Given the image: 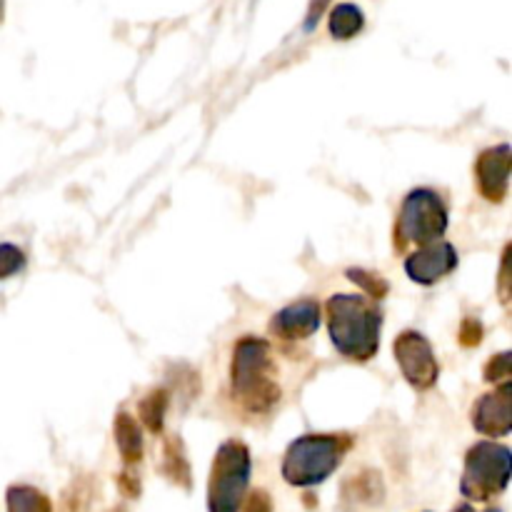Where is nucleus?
I'll use <instances>...</instances> for the list:
<instances>
[{"instance_id":"1","label":"nucleus","mask_w":512,"mask_h":512,"mask_svg":"<svg viewBox=\"0 0 512 512\" xmlns=\"http://www.w3.org/2000/svg\"><path fill=\"white\" fill-rule=\"evenodd\" d=\"M330 340L345 358L368 360L378 353L380 320L378 310L360 295L338 293L328 300Z\"/></svg>"},{"instance_id":"2","label":"nucleus","mask_w":512,"mask_h":512,"mask_svg":"<svg viewBox=\"0 0 512 512\" xmlns=\"http://www.w3.org/2000/svg\"><path fill=\"white\" fill-rule=\"evenodd\" d=\"M348 438L340 435H303L288 448L283 460L285 483L295 488H315L325 483L343 463Z\"/></svg>"},{"instance_id":"3","label":"nucleus","mask_w":512,"mask_h":512,"mask_svg":"<svg viewBox=\"0 0 512 512\" xmlns=\"http://www.w3.org/2000/svg\"><path fill=\"white\" fill-rule=\"evenodd\" d=\"M250 453L240 440H228L215 455L208 483V512H240L248 495Z\"/></svg>"},{"instance_id":"4","label":"nucleus","mask_w":512,"mask_h":512,"mask_svg":"<svg viewBox=\"0 0 512 512\" xmlns=\"http://www.w3.org/2000/svg\"><path fill=\"white\" fill-rule=\"evenodd\" d=\"M268 370V343L258 338L240 340L233 358V385L250 410H268L278 400V388L268 380Z\"/></svg>"},{"instance_id":"5","label":"nucleus","mask_w":512,"mask_h":512,"mask_svg":"<svg viewBox=\"0 0 512 512\" xmlns=\"http://www.w3.org/2000/svg\"><path fill=\"white\" fill-rule=\"evenodd\" d=\"M510 483V450L505 445L478 443L468 450L460 493L473 503H485Z\"/></svg>"},{"instance_id":"6","label":"nucleus","mask_w":512,"mask_h":512,"mask_svg":"<svg viewBox=\"0 0 512 512\" xmlns=\"http://www.w3.org/2000/svg\"><path fill=\"white\" fill-rule=\"evenodd\" d=\"M448 228V210L438 193L418 188L405 198L400 210V243H433Z\"/></svg>"},{"instance_id":"7","label":"nucleus","mask_w":512,"mask_h":512,"mask_svg":"<svg viewBox=\"0 0 512 512\" xmlns=\"http://www.w3.org/2000/svg\"><path fill=\"white\" fill-rule=\"evenodd\" d=\"M395 358L410 385L418 390H428L438 380V363L433 348L420 333H403L395 340Z\"/></svg>"},{"instance_id":"8","label":"nucleus","mask_w":512,"mask_h":512,"mask_svg":"<svg viewBox=\"0 0 512 512\" xmlns=\"http://www.w3.org/2000/svg\"><path fill=\"white\" fill-rule=\"evenodd\" d=\"M455 265H458V253L450 243L443 240H433L430 245H425L423 250L410 255L405 260V270H408L410 280L420 285H433L440 278H445L448 273H453Z\"/></svg>"},{"instance_id":"9","label":"nucleus","mask_w":512,"mask_h":512,"mask_svg":"<svg viewBox=\"0 0 512 512\" xmlns=\"http://www.w3.org/2000/svg\"><path fill=\"white\" fill-rule=\"evenodd\" d=\"M473 423L478 433L490 435V438H500L508 435L512 428V398H510V385L505 383L503 388L495 393L485 395L478 403L473 415Z\"/></svg>"},{"instance_id":"10","label":"nucleus","mask_w":512,"mask_h":512,"mask_svg":"<svg viewBox=\"0 0 512 512\" xmlns=\"http://www.w3.org/2000/svg\"><path fill=\"white\" fill-rule=\"evenodd\" d=\"M478 183L488 200H503L510 185V148L498 145L485 150L478 160Z\"/></svg>"},{"instance_id":"11","label":"nucleus","mask_w":512,"mask_h":512,"mask_svg":"<svg viewBox=\"0 0 512 512\" xmlns=\"http://www.w3.org/2000/svg\"><path fill=\"white\" fill-rule=\"evenodd\" d=\"M320 325V310L318 305L310 303V300H300V303L288 305L285 310H280L275 315V320L270 323V328L280 335V338H308L318 330Z\"/></svg>"},{"instance_id":"12","label":"nucleus","mask_w":512,"mask_h":512,"mask_svg":"<svg viewBox=\"0 0 512 512\" xmlns=\"http://www.w3.org/2000/svg\"><path fill=\"white\" fill-rule=\"evenodd\" d=\"M115 440H118L125 463H138L143 455V435H140L138 423L128 413H120L115 420Z\"/></svg>"},{"instance_id":"13","label":"nucleus","mask_w":512,"mask_h":512,"mask_svg":"<svg viewBox=\"0 0 512 512\" xmlns=\"http://www.w3.org/2000/svg\"><path fill=\"white\" fill-rule=\"evenodd\" d=\"M365 15L358 5L353 3H340L330 13V35L338 40H350L363 30Z\"/></svg>"},{"instance_id":"14","label":"nucleus","mask_w":512,"mask_h":512,"mask_svg":"<svg viewBox=\"0 0 512 512\" xmlns=\"http://www.w3.org/2000/svg\"><path fill=\"white\" fill-rule=\"evenodd\" d=\"M8 512H50V500L40 490L15 485L8 490Z\"/></svg>"},{"instance_id":"15","label":"nucleus","mask_w":512,"mask_h":512,"mask_svg":"<svg viewBox=\"0 0 512 512\" xmlns=\"http://www.w3.org/2000/svg\"><path fill=\"white\" fill-rule=\"evenodd\" d=\"M140 415H143L145 425H148L150 430H155V433H158V430L163 428L165 395L163 393H155V395H150L148 400H143V405H140Z\"/></svg>"},{"instance_id":"16","label":"nucleus","mask_w":512,"mask_h":512,"mask_svg":"<svg viewBox=\"0 0 512 512\" xmlns=\"http://www.w3.org/2000/svg\"><path fill=\"white\" fill-rule=\"evenodd\" d=\"M23 268H25L23 250L15 248V245L10 243L0 245V280L10 278V275H18Z\"/></svg>"},{"instance_id":"17","label":"nucleus","mask_w":512,"mask_h":512,"mask_svg":"<svg viewBox=\"0 0 512 512\" xmlns=\"http://www.w3.org/2000/svg\"><path fill=\"white\" fill-rule=\"evenodd\" d=\"M510 375V353H500L498 358L490 360L488 368H485V380H493V383H498V380H508Z\"/></svg>"},{"instance_id":"18","label":"nucleus","mask_w":512,"mask_h":512,"mask_svg":"<svg viewBox=\"0 0 512 512\" xmlns=\"http://www.w3.org/2000/svg\"><path fill=\"white\" fill-rule=\"evenodd\" d=\"M348 278L355 280V283L363 285L365 290H370V295H385V290H388V285L383 283V280H378L373 275V278H363V270H348Z\"/></svg>"},{"instance_id":"19","label":"nucleus","mask_w":512,"mask_h":512,"mask_svg":"<svg viewBox=\"0 0 512 512\" xmlns=\"http://www.w3.org/2000/svg\"><path fill=\"white\" fill-rule=\"evenodd\" d=\"M243 505L245 512H273V503H270L268 493H263V490H253L248 500H243Z\"/></svg>"},{"instance_id":"20","label":"nucleus","mask_w":512,"mask_h":512,"mask_svg":"<svg viewBox=\"0 0 512 512\" xmlns=\"http://www.w3.org/2000/svg\"><path fill=\"white\" fill-rule=\"evenodd\" d=\"M330 0H310V8H308V15H305V30H313L315 25H318L320 15L328 10Z\"/></svg>"},{"instance_id":"21","label":"nucleus","mask_w":512,"mask_h":512,"mask_svg":"<svg viewBox=\"0 0 512 512\" xmlns=\"http://www.w3.org/2000/svg\"><path fill=\"white\" fill-rule=\"evenodd\" d=\"M453 512H475V508L470 503H463V505H458Z\"/></svg>"},{"instance_id":"22","label":"nucleus","mask_w":512,"mask_h":512,"mask_svg":"<svg viewBox=\"0 0 512 512\" xmlns=\"http://www.w3.org/2000/svg\"><path fill=\"white\" fill-rule=\"evenodd\" d=\"M485 512H503V510H500V508H488Z\"/></svg>"}]
</instances>
